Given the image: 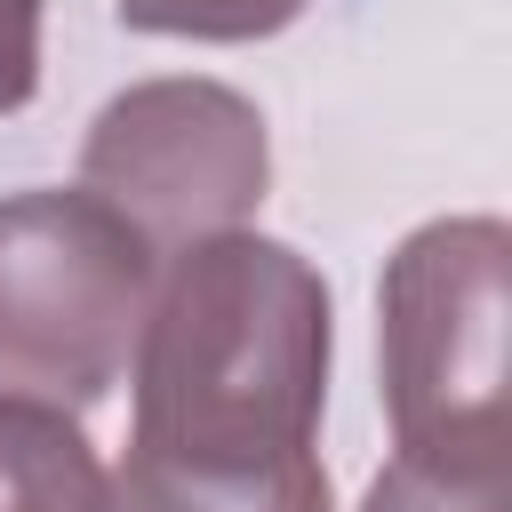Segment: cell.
Here are the masks:
<instances>
[{"instance_id":"cell-7","label":"cell","mask_w":512,"mask_h":512,"mask_svg":"<svg viewBox=\"0 0 512 512\" xmlns=\"http://www.w3.org/2000/svg\"><path fill=\"white\" fill-rule=\"evenodd\" d=\"M512 504V464H440V456H392L360 512H504Z\"/></svg>"},{"instance_id":"cell-3","label":"cell","mask_w":512,"mask_h":512,"mask_svg":"<svg viewBox=\"0 0 512 512\" xmlns=\"http://www.w3.org/2000/svg\"><path fill=\"white\" fill-rule=\"evenodd\" d=\"M152 248L88 192H8L0 200V400L96 408L152 296Z\"/></svg>"},{"instance_id":"cell-6","label":"cell","mask_w":512,"mask_h":512,"mask_svg":"<svg viewBox=\"0 0 512 512\" xmlns=\"http://www.w3.org/2000/svg\"><path fill=\"white\" fill-rule=\"evenodd\" d=\"M112 512H336V496H328L320 456L256 464V472H192V464L120 456Z\"/></svg>"},{"instance_id":"cell-5","label":"cell","mask_w":512,"mask_h":512,"mask_svg":"<svg viewBox=\"0 0 512 512\" xmlns=\"http://www.w3.org/2000/svg\"><path fill=\"white\" fill-rule=\"evenodd\" d=\"M0 512H112V472L80 416L0 400Z\"/></svg>"},{"instance_id":"cell-9","label":"cell","mask_w":512,"mask_h":512,"mask_svg":"<svg viewBox=\"0 0 512 512\" xmlns=\"http://www.w3.org/2000/svg\"><path fill=\"white\" fill-rule=\"evenodd\" d=\"M40 16L48 0H0V112L40 96Z\"/></svg>"},{"instance_id":"cell-1","label":"cell","mask_w":512,"mask_h":512,"mask_svg":"<svg viewBox=\"0 0 512 512\" xmlns=\"http://www.w3.org/2000/svg\"><path fill=\"white\" fill-rule=\"evenodd\" d=\"M328 280L264 232H216L152 272L128 384V456L256 472L312 456L328 408Z\"/></svg>"},{"instance_id":"cell-2","label":"cell","mask_w":512,"mask_h":512,"mask_svg":"<svg viewBox=\"0 0 512 512\" xmlns=\"http://www.w3.org/2000/svg\"><path fill=\"white\" fill-rule=\"evenodd\" d=\"M504 320H512V232L504 216L416 224L376 288L384 416L392 456L512 464L504 440Z\"/></svg>"},{"instance_id":"cell-4","label":"cell","mask_w":512,"mask_h":512,"mask_svg":"<svg viewBox=\"0 0 512 512\" xmlns=\"http://www.w3.org/2000/svg\"><path fill=\"white\" fill-rule=\"evenodd\" d=\"M264 184V112L224 80H136L80 136V192L104 200L152 256L248 232Z\"/></svg>"},{"instance_id":"cell-8","label":"cell","mask_w":512,"mask_h":512,"mask_svg":"<svg viewBox=\"0 0 512 512\" xmlns=\"http://www.w3.org/2000/svg\"><path fill=\"white\" fill-rule=\"evenodd\" d=\"M312 0H120V24L128 32H152V40H272L304 16Z\"/></svg>"}]
</instances>
